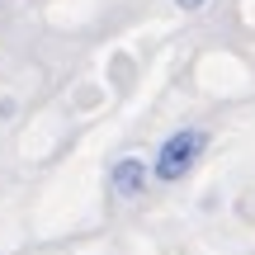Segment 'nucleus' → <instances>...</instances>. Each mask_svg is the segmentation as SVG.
<instances>
[{
  "label": "nucleus",
  "mask_w": 255,
  "mask_h": 255,
  "mask_svg": "<svg viewBox=\"0 0 255 255\" xmlns=\"http://www.w3.org/2000/svg\"><path fill=\"white\" fill-rule=\"evenodd\" d=\"M203 146H208V137H203L199 128H180V132H170L161 142V151H156L151 175H156V180H184V175L194 170V161L203 156Z\"/></svg>",
  "instance_id": "nucleus-1"
},
{
  "label": "nucleus",
  "mask_w": 255,
  "mask_h": 255,
  "mask_svg": "<svg viewBox=\"0 0 255 255\" xmlns=\"http://www.w3.org/2000/svg\"><path fill=\"white\" fill-rule=\"evenodd\" d=\"M109 189L119 194V199H137V194L146 189V165L132 161V156L119 161V165H114V175H109Z\"/></svg>",
  "instance_id": "nucleus-2"
},
{
  "label": "nucleus",
  "mask_w": 255,
  "mask_h": 255,
  "mask_svg": "<svg viewBox=\"0 0 255 255\" xmlns=\"http://www.w3.org/2000/svg\"><path fill=\"white\" fill-rule=\"evenodd\" d=\"M180 9H199V5H208V0H175Z\"/></svg>",
  "instance_id": "nucleus-3"
}]
</instances>
